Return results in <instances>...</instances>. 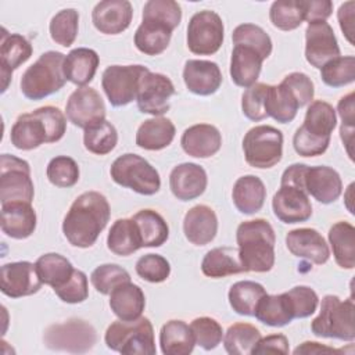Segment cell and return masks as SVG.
Listing matches in <instances>:
<instances>
[{
  "mask_svg": "<svg viewBox=\"0 0 355 355\" xmlns=\"http://www.w3.org/2000/svg\"><path fill=\"white\" fill-rule=\"evenodd\" d=\"M175 133L176 129L171 119L154 116L139 126L136 132V144L148 151H158L172 143Z\"/></svg>",
  "mask_w": 355,
  "mask_h": 355,
  "instance_id": "4dcf8cb0",
  "label": "cell"
},
{
  "mask_svg": "<svg viewBox=\"0 0 355 355\" xmlns=\"http://www.w3.org/2000/svg\"><path fill=\"white\" fill-rule=\"evenodd\" d=\"M186 239L194 245L211 243L218 232V218L215 211L204 204L190 208L183 219Z\"/></svg>",
  "mask_w": 355,
  "mask_h": 355,
  "instance_id": "cb8c5ba5",
  "label": "cell"
},
{
  "mask_svg": "<svg viewBox=\"0 0 355 355\" xmlns=\"http://www.w3.org/2000/svg\"><path fill=\"white\" fill-rule=\"evenodd\" d=\"M294 319H302L311 316L319 304L318 294L308 286H295L291 290L286 291Z\"/></svg>",
  "mask_w": 355,
  "mask_h": 355,
  "instance_id": "9f6ffc18",
  "label": "cell"
},
{
  "mask_svg": "<svg viewBox=\"0 0 355 355\" xmlns=\"http://www.w3.org/2000/svg\"><path fill=\"white\" fill-rule=\"evenodd\" d=\"M239 259L244 272H269L275 265V230L266 219L245 220L236 232Z\"/></svg>",
  "mask_w": 355,
  "mask_h": 355,
  "instance_id": "3957f363",
  "label": "cell"
},
{
  "mask_svg": "<svg viewBox=\"0 0 355 355\" xmlns=\"http://www.w3.org/2000/svg\"><path fill=\"white\" fill-rule=\"evenodd\" d=\"M272 208L276 218L284 223L305 222L312 215V204L309 196L290 184H280V189L273 196Z\"/></svg>",
  "mask_w": 355,
  "mask_h": 355,
  "instance_id": "e0dca14e",
  "label": "cell"
},
{
  "mask_svg": "<svg viewBox=\"0 0 355 355\" xmlns=\"http://www.w3.org/2000/svg\"><path fill=\"white\" fill-rule=\"evenodd\" d=\"M293 352L295 355H298V354H306V355H309V354H341V352H344V349H336L333 347H327V345H323L316 341H305L301 345H298Z\"/></svg>",
  "mask_w": 355,
  "mask_h": 355,
  "instance_id": "03108f58",
  "label": "cell"
},
{
  "mask_svg": "<svg viewBox=\"0 0 355 355\" xmlns=\"http://www.w3.org/2000/svg\"><path fill=\"white\" fill-rule=\"evenodd\" d=\"M233 44H243L257 50L263 60H266L272 53L270 36L258 25L241 24L234 28L232 33Z\"/></svg>",
  "mask_w": 355,
  "mask_h": 355,
  "instance_id": "c3c4849f",
  "label": "cell"
},
{
  "mask_svg": "<svg viewBox=\"0 0 355 355\" xmlns=\"http://www.w3.org/2000/svg\"><path fill=\"white\" fill-rule=\"evenodd\" d=\"M354 183H351L349 186H348V190H347V197H348V200L345 201V205H347V208H348V211L351 212V214H354V207H352V204H351V201H352V190H354Z\"/></svg>",
  "mask_w": 355,
  "mask_h": 355,
  "instance_id": "003e7915",
  "label": "cell"
},
{
  "mask_svg": "<svg viewBox=\"0 0 355 355\" xmlns=\"http://www.w3.org/2000/svg\"><path fill=\"white\" fill-rule=\"evenodd\" d=\"M304 11V21L308 24L326 21L333 12V3L330 0H301Z\"/></svg>",
  "mask_w": 355,
  "mask_h": 355,
  "instance_id": "6125c7cd",
  "label": "cell"
},
{
  "mask_svg": "<svg viewBox=\"0 0 355 355\" xmlns=\"http://www.w3.org/2000/svg\"><path fill=\"white\" fill-rule=\"evenodd\" d=\"M78 24L79 14L76 10L65 8L58 11L49 25L51 39L62 47H69L78 36Z\"/></svg>",
  "mask_w": 355,
  "mask_h": 355,
  "instance_id": "bcb514c9",
  "label": "cell"
},
{
  "mask_svg": "<svg viewBox=\"0 0 355 355\" xmlns=\"http://www.w3.org/2000/svg\"><path fill=\"white\" fill-rule=\"evenodd\" d=\"M54 293L64 302H68V304L83 302L89 297L87 276L85 275V272L75 269L69 280L64 283L61 287L54 288Z\"/></svg>",
  "mask_w": 355,
  "mask_h": 355,
  "instance_id": "6f0895ef",
  "label": "cell"
},
{
  "mask_svg": "<svg viewBox=\"0 0 355 355\" xmlns=\"http://www.w3.org/2000/svg\"><path fill=\"white\" fill-rule=\"evenodd\" d=\"M340 55V47L333 28L326 21L308 24L305 29V58L315 67L322 68L327 61Z\"/></svg>",
  "mask_w": 355,
  "mask_h": 355,
  "instance_id": "2e32d148",
  "label": "cell"
},
{
  "mask_svg": "<svg viewBox=\"0 0 355 355\" xmlns=\"http://www.w3.org/2000/svg\"><path fill=\"white\" fill-rule=\"evenodd\" d=\"M261 338L259 330L250 323H234L223 336V347L230 355H247Z\"/></svg>",
  "mask_w": 355,
  "mask_h": 355,
  "instance_id": "7bdbcfd3",
  "label": "cell"
},
{
  "mask_svg": "<svg viewBox=\"0 0 355 355\" xmlns=\"http://www.w3.org/2000/svg\"><path fill=\"white\" fill-rule=\"evenodd\" d=\"M201 270L207 277L212 279L244 272L239 259V251L233 247H216L209 250L202 258Z\"/></svg>",
  "mask_w": 355,
  "mask_h": 355,
  "instance_id": "d590c367",
  "label": "cell"
},
{
  "mask_svg": "<svg viewBox=\"0 0 355 355\" xmlns=\"http://www.w3.org/2000/svg\"><path fill=\"white\" fill-rule=\"evenodd\" d=\"M42 284L35 263L29 261L10 262L1 266L0 288L10 298L32 295L40 290Z\"/></svg>",
  "mask_w": 355,
  "mask_h": 355,
  "instance_id": "9a60e30c",
  "label": "cell"
},
{
  "mask_svg": "<svg viewBox=\"0 0 355 355\" xmlns=\"http://www.w3.org/2000/svg\"><path fill=\"white\" fill-rule=\"evenodd\" d=\"M329 243L336 263L343 269L355 266V227L345 220L334 223L329 230Z\"/></svg>",
  "mask_w": 355,
  "mask_h": 355,
  "instance_id": "836d02e7",
  "label": "cell"
},
{
  "mask_svg": "<svg viewBox=\"0 0 355 355\" xmlns=\"http://www.w3.org/2000/svg\"><path fill=\"white\" fill-rule=\"evenodd\" d=\"M35 196L29 164L10 154L0 157V202H32Z\"/></svg>",
  "mask_w": 355,
  "mask_h": 355,
  "instance_id": "9c48e42d",
  "label": "cell"
},
{
  "mask_svg": "<svg viewBox=\"0 0 355 355\" xmlns=\"http://www.w3.org/2000/svg\"><path fill=\"white\" fill-rule=\"evenodd\" d=\"M283 85H286L290 92L294 94V97L298 101L300 108L308 105L313 100L315 89L311 78L302 72H291L282 80Z\"/></svg>",
  "mask_w": 355,
  "mask_h": 355,
  "instance_id": "91938a15",
  "label": "cell"
},
{
  "mask_svg": "<svg viewBox=\"0 0 355 355\" xmlns=\"http://www.w3.org/2000/svg\"><path fill=\"white\" fill-rule=\"evenodd\" d=\"M222 18L211 10L196 12L187 25V47L193 54H215L223 43Z\"/></svg>",
  "mask_w": 355,
  "mask_h": 355,
  "instance_id": "8fae6325",
  "label": "cell"
},
{
  "mask_svg": "<svg viewBox=\"0 0 355 355\" xmlns=\"http://www.w3.org/2000/svg\"><path fill=\"white\" fill-rule=\"evenodd\" d=\"M100 58L98 54L86 47L71 50L64 60V73L67 80L78 86H86L93 80Z\"/></svg>",
  "mask_w": 355,
  "mask_h": 355,
  "instance_id": "f1b7e54d",
  "label": "cell"
},
{
  "mask_svg": "<svg viewBox=\"0 0 355 355\" xmlns=\"http://www.w3.org/2000/svg\"><path fill=\"white\" fill-rule=\"evenodd\" d=\"M110 349L125 355H154V329L148 318L112 322L104 336Z\"/></svg>",
  "mask_w": 355,
  "mask_h": 355,
  "instance_id": "5b68a950",
  "label": "cell"
},
{
  "mask_svg": "<svg viewBox=\"0 0 355 355\" xmlns=\"http://www.w3.org/2000/svg\"><path fill=\"white\" fill-rule=\"evenodd\" d=\"M254 316L263 324L272 327H282L288 324L293 319V309L286 293L265 294L257 304Z\"/></svg>",
  "mask_w": 355,
  "mask_h": 355,
  "instance_id": "e575fe53",
  "label": "cell"
},
{
  "mask_svg": "<svg viewBox=\"0 0 355 355\" xmlns=\"http://www.w3.org/2000/svg\"><path fill=\"white\" fill-rule=\"evenodd\" d=\"M180 146L183 151L191 157L208 158L220 150L222 135L214 125L197 123L183 132Z\"/></svg>",
  "mask_w": 355,
  "mask_h": 355,
  "instance_id": "603a6c76",
  "label": "cell"
},
{
  "mask_svg": "<svg viewBox=\"0 0 355 355\" xmlns=\"http://www.w3.org/2000/svg\"><path fill=\"white\" fill-rule=\"evenodd\" d=\"M112 180L143 196H153L161 187V179L157 169L137 154H123L118 157L111 168Z\"/></svg>",
  "mask_w": 355,
  "mask_h": 355,
  "instance_id": "52a82bcc",
  "label": "cell"
},
{
  "mask_svg": "<svg viewBox=\"0 0 355 355\" xmlns=\"http://www.w3.org/2000/svg\"><path fill=\"white\" fill-rule=\"evenodd\" d=\"M287 250L312 263L323 265L330 257V250L323 236L311 227H300L290 230L286 236Z\"/></svg>",
  "mask_w": 355,
  "mask_h": 355,
  "instance_id": "d6986e66",
  "label": "cell"
},
{
  "mask_svg": "<svg viewBox=\"0 0 355 355\" xmlns=\"http://www.w3.org/2000/svg\"><path fill=\"white\" fill-rule=\"evenodd\" d=\"M133 8L128 0H103L92 12L94 28L104 35H118L126 31L132 22Z\"/></svg>",
  "mask_w": 355,
  "mask_h": 355,
  "instance_id": "ac0fdd59",
  "label": "cell"
},
{
  "mask_svg": "<svg viewBox=\"0 0 355 355\" xmlns=\"http://www.w3.org/2000/svg\"><path fill=\"white\" fill-rule=\"evenodd\" d=\"M65 55L60 51L43 53L21 78V92L29 100H42L60 89L67 82L64 73Z\"/></svg>",
  "mask_w": 355,
  "mask_h": 355,
  "instance_id": "277c9868",
  "label": "cell"
},
{
  "mask_svg": "<svg viewBox=\"0 0 355 355\" xmlns=\"http://www.w3.org/2000/svg\"><path fill=\"white\" fill-rule=\"evenodd\" d=\"M35 266L42 283L51 286L53 290L67 283L75 270L72 263L65 257L55 252H49L39 257Z\"/></svg>",
  "mask_w": 355,
  "mask_h": 355,
  "instance_id": "60d3db41",
  "label": "cell"
},
{
  "mask_svg": "<svg viewBox=\"0 0 355 355\" xmlns=\"http://www.w3.org/2000/svg\"><path fill=\"white\" fill-rule=\"evenodd\" d=\"M83 143L87 151L97 155H105L115 148L118 143V132L111 122L104 119L85 129Z\"/></svg>",
  "mask_w": 355,
  "mask_h": 355,
  "instance_id": "ee69618b",
  "label": "cell"
},
{
  "mask_svg": "<svg viewBox=\"0 0 355 355\" xmlns=\"http://www.w3.org/2000/svg\"><path fill=\"white\" fill-rule=\"evenodd\" d=\"M110 215V204L101 193H82L64 218L62 233L73 247H92L107 226Z\"/></svg>",
  "mask_w": 355,
  "mask_h": 355,
  "instance_id": "6da1fadb",
  "label": "cell"
},
{
  "mask_svg": "<svg viewBox=\"0 0 355 355\" xmlns=\"http://www.w3.org/2000/svg\"><path fill=\"white\" fill-rule=\"evenodd\" d=\"M136 273L146 282L161 283L171 275L169 262L158 254H146L136 262Z\"/></svg>",
  "mask_w": 355,
  "mask_h": 355,
  "instance_id": "db71d44e",
  "label": "cell"
},
{
  "mask_svg": "<svg viewBox=\"0 0 355 355\" xmlns=\"http://www.w3.org/2000/svg\"><path fill=\"white\" fill-rule=\"evenodd\" d=\"M304 187L308 196L322 204L334 202L343 191L338 172L330 166H308L304 176Z\"/></svg>",
  "mask_w": 355,
  "mask_h": 355,
  "instance_id": "44dd1931",
  "label": "cell"
},
{
  "mask_svg": "<svg viewBox=\"0 0 355 355\" xmlns=\"http://www.w3.org/2000/svg\"><path fill=\"white\" fill-rule=\"evenodd\" d=\"M341 116V140L345 144L347 153L352 159V139H354V121H355V94L354 92L341 97L337 105Z\"/></svg>",
  "mask_w": 355,
  "mask_h": 355,
  "instance_id": "680465c9",
  "label": "cell"
},
{
  "mask_svg": "<svg viewBox=\"0 0 355 355\" xmlns=\"http://www.w3.org/2000/svg\"><path fill=\"white\" fill-rule=\"evenodd\" d=\"M266 294L262 284L252 280L234 283L229 290V304L232 309L243 316H254L258 301Z\"/></svg>",
  "mask_w": 355,
  "mask_h": 355,
  "instance_id": "b9f144b4",
  "label": "cell"
},
{
  "mask_svg": "<svg viewBox=\"0 0 355 355\" xmlns=\"http://www.w3.org/2000/svg\"><path fill=\"white\" fill-rule=\"evenodd\" d=\"M159 345L165 355H189L193 352L196 341L190 326L183 320H169L159 331Z\"/></svg>",
  "mask_w": 355,
  "mask_h": 355,
  "instance_id": "d6a6232c",
  "label": "cell"
},
{
  "mask_svg": "<svg viewBox=\"0 0 355 355\" xmlns=\"http://www.w3.org/2000/svg\"><path fill=\"white\" fill-rule=\"evenodd\" d=\"M269 85L266 83H255L250 86L241 97V110L243 114L254 121H262L268 118L266 111H265V100H266V92H268Z\"/></svg>",
  "mask_w": 355,
  "mask_h": 355,
  "instance_id": "11a10c76",
  "label": "cell"
},
{
  "mask_svg": "<svg viewBox=\"0 0 355 355\" xmlns=\"http://www.w3.org/2000/svg\"><path fill=\"white\" fill-rule=\"evenodd\" d=\"M144 306V293L132 282H125L110 293V308L121 320H135L140 318Z\"/></svg>",
  "mask_w": 355,
  "mask_h": 355,
  "instance_id": "83f0119b",
  "label": "cell"
},
{
  "mask_svg": "<svg viewBox=\"0 0 355 355\" xmlns=\"http://www.w3.org/2000/svg\"><path fill=\"white\" fill-rule=\"evenodd\" d=\"M288 338L284 334H270L259 338L257 345L252 348V355L261 354H288Z\"/></svg>",
  "mask_w": 355,
  "mask_h": 355,
  "instance_id": "be15d7a7",
  "label": "cell"
},
{
  "mask_svg": "<svg viewBox=\"0 0 355 355\" xmlns=\"http://www.w3.org/2000/svg\"><path fill=\"white\" fill-rule=\"evenodd\" d=\"M32 46L26 37L18 33H7L3 29L1 44H0V65H1V78H3V89L7 90L8 80L19 65L28 61L32 55Z\"/></svg>",
  "mask_w": 355,
  "mask_h": 355,
  "instance_id": "484cf974",
  "label": "cell"
},
{
  "mask_svg": "<svg viewBox=\"0 0 355 355\" xmlns=\"http://www.w3.org/2000/svg\"><path fill=\"white\" fill-rule=\"evenodd\" d=\"M236 208L245 215H252L263 207L266 189L263 182L254 175H245L236 180L232 191Z\"/></svg>",
  "mask_w": 355,
  "mask_h": 355,
  "instance_id": "f546056e",
  "label": "cell"
},
{
  "mask_svg": "<svg viewBox=\"0 0 355 355\" xmlns=\"http://www.w3.org/2000/svg\"><path fill=\"white\" fill-rule=\"evenodd\" d=\"M90 282L96 291L100 294H110L116 286L130 282V275L126 269H123L119 265L115 263H104L97 266L92 275H90Z\"/></svg>",
  "mask_w": 355,
  "mask_h": 355,
  "instance_id": "f907efd6",
  "label": "cell"
},
{
  "mask_svg": "<svg viewBox=\"0 0 355 355\" xmlns=\"http://www.w3.org/2000/svg\"><path fill=\"white\" fill-rule=\"evenodd\" d=\"M175 94L172 80L164 75L151 72L150 69L141 76L137 87V108L154 116H161L169 111V98Z\"/></svg>",
  "mask_w": 355,
  "mask_h": 355,
  "instance_id": "4fadbf2b",
  "label": "cell"
},
{
  "mask_svg": "<svg viewBox=\"0 0 355 355\" xmlns=\"http://www.w3.org/2000/svg\"><path fill=\"white\" fill-rule=\"evenodd\" d=\"M172 32L171 28L158 21L143 18L135 32L133 42L139 51L147 55H158L169 46Z\"/></svg>",
  "mask_w": 355,
  "mask_h": 355,
  "instance_id": "1f68e13d",
  "label": "cell"
},
{
  "mask_svg": "<svg viewBox=\"0 0 355 355\" xmlns=\"http://www.w3.org/2000/svg\"><path fill=\"white\" fill-rule=\"evenodd\" d=\"M141 247H161L169 236V227L165 219L153 209H141L133 215Z\"/></svg>",
  "mask_w": 355,
  "mask_h": 355,
  "instance_id": "f35d334b",
  "label": "cell"
},
{
  "mask_svg": "<svg viewBox=\"0 0 355 355\" xmlns=\"http://www.w3.org/2000/svg\"><path fill=\"white\" fill-rule=\"evenodd\" d=\"M243 151L250 166L272 168L283 155V133L269 125L254 126L243 139Z\"/></svg>",
  "mask_w": 355,
  "mask_h": 355,
  "instance_id": "ba28073f",
  "label": "cell"
},
{
  "mask_svg": "<svg viewBox=\"0 0 355 355\" xmlns=\"http://www.w3.org/2000/svg\"><path fill=\"white\" fill-rule=\"evenodd\" d=\"M336 125L337 116L333 105L323 100H316L309 103L304 123L300 128L315 137L330 139Z\"/></svg>",
  "mask_w": 355,
  "mask_h": 355,
  "instance_id": "8d00e7d4",
  "label": "cell"
},
{
  "mask_svg": "<svg viewBox=\"0 0 355 355\" xmlns=\"http://www.w3.org/2000/svg\"><path fill=\"white\" fill-rule=\"evenodd\" d=\"M148 71L144 65H111L101 76L103 90L114 107H122L136 100L141 76Z\"/></svg>",
  "mask_w": 355,
  "mask_h": 355,
  "instance_id": "7c38bea8",
  "label": "cell"
},
{
  "mask_svg": "<svg viewBox=\"0 0 355 355\" xmlns=\"http://www.w3.org/2000/svg\"><path fill=\"white\" fill-rule=\"evenodd\" d=\"M354 8H355V3L349 0L341 4L337 12L340 28L351 44L355 43L354 42Z\"/></svg>",
  "mask_w": 355,
  "mask_h": 355,
  "instance_id": "e7e4bbea",
  "label": "cell"
},
{
  "mask_svg": "<svg viewBox=\"0 0 355 355\" xmlns=\"http://www.w3.org/2000/svg\"><path fill=\"white\" fill-rule=\"evenodd\" d=\"M269 18L275 28L280 31H294L304 21L301 0H277L272 3Z\"/></svg>",
  "mask_w": 355,
  "mask_h": 355,
  "instance_id": "7dc6e473",
  "label": "cell"
},
{
  "mask_svg": "<svg viewBox=\"0 0 355 355\" xmlns=\"http://www.w3.org/2000/svg\"><path fill=\"white\" fill-rule=\"evenodd\" d=\"M47 348L72 354H83L93 348L97 340L96 329L86 320L71 319L46 329L43 336Z\"/></svg>",
  "mask_w": 355,
  "mask_h": 355,
  "instance_id": "30bf717a",
  "label": "cell"
},
{
  "mask_svg": "<svg viewBox=\"0 0 355 355\" xmlns=\"http://www.w3.org/2000/svg\"><path fill=\"white\" fill-rule=\"evenodd\" d=\"M298 108L297 98L286 85H269L265 100L268 116H272L280 123H287L295 118Z\"/></svg>",
  "mask_w": 355,
  "mask_h": 355,
  "instance_id": "74e56055",
  "label": "cell"
},
{
  "mask_svg": "<svg viewBox=\"0 0 355 355\" xmlns=\"http://www.w3.org/2000/svg\"><path fill=\"white\" fill-rule=\"evenodd\" d=\"M36 229V212L29 202L1 204V230L11 239L22 240Z\"/></svg>",
  "mask_w": 355,
  "mask_h": 355,
  "instance_id": "d4e9b609",
  "label": "cell"
},
{
  "mask_svg": "<svg viewBox=\"0 0 355 355\" xmlns=\"http://www.w3.org/2000/svg\"><path fill=\"white\" fill-rule=\"evenodd\" d=\"M107 247L111 252L121 257H128L141 248L140 236L133 219H116L107 236Z\"/></svg>",
  "mask_w": 355,
  "mask_h": 355,
  "instance_id": "ab89813d",
  "label": "cell"
},
{
  "mask_svg": "<svg viewBox=\"0 0 355 355\" xmlns=\"http://www.w3.org/2000/svg\"><path fill=\"white\" fill-rule=\"evenodd\" d=\"M67 118L75 126L86 129L105 119V105L93 87L82 86L71 93L65 105Z\"/></svg>",
  "mask_w": 355,
  "mask_h": 355,
  "instance_id": "5bb4252c",
  "label": "cell"
},
{
  "mask_svg": "<svg viewBox=\"0 0 355 355\" xmlns=\"http://www.w3.org/2000/svg\"><path fill=\"white\" fill-rule=\"evenodd\" d=\"M46 175L49 182L57 187H72L79 180V166L73 158L58 155L49 162Z\"/></svg>",
  "mask_w": 355,
  "mask_h": 355,
  "instance_id": "681fc988",
  "label": "cell"
},
{
  "mask_svg": "<svg viewBox=\"0 0 355 355\" xmlns=\"http://www.w3.org/2000/svg\"><path fill=\"white\" fill-rule=\"evenodd\" d=\"M208 178L202 166L193 162L176 165L169 175L172 194L180 201H190L200 197L207 189Z\"/></svg>",
  "mask_w": 355,
  "mask_h": 355,
  "instance_id": "ffe728a7",
  "label": "cell"
},
{
  "mask_svg": "<svg viewBox=\"0 0 355 355\" xmlns=\"http://www.w3.org/2000/svg\"><path fill=\"white\" fill-rule=\"evenodd\" d=\"M263 58L261 54L243 44H234L230 58V76L234 85L248 89L257 83L262 68Z\"/></svg>",
  "mask_w": 355,
  "mask_h": 355,
  "instance_id": "4316f807",
  "label": "cell"
},
{
  "mask_svg": "<svg viewBox=\"0 0 355 355\" xmlns=\"http://www.w3.org/2000/svg\"><path fill=\"white\" fill-rule=\"evenodd\" d=\"M143 18L158 21L173 31L180 24L182 10L173 0H148L143 7Z\"/></svg>",
  "mask_w": 355,
  "mask_h": 355,
  "instance_id": "f5cc1de1",
  "label": "cell"
},
{
  "mask_svg": "<svg viewBox=\"0 0 355 355\" xmlns=\"http://www.w3.org/2000/svg\"><path fill=\"white\" fill-rule=\"evenodd\" d=\"M190 329L193 331L196 344L204 348L205 351H211L216 348L223 338L222 326L219 324L218 320L209 316L196 318L190 323Z\"/></svg>",
  "mask_w": 355,
  "mask_h": 355,
  "instance_id": "816d5d0a",
  "label": "cell"
},
{
  "mask_svg": "<svg viewBox=\"0 0 355 355\" xmlns=\"http://www.w3.org/2000/svg\"><path fill=\"white\" fill-rule=\"evenodd\" d=\"M67 118L53 105L22 114L11 128L10 140L18 150H33L44 143H55L65 135Z\"/></svg>",
  "mask_w": 355,
  "mask_h": 355,
  "instance_id": "7a4b0ae2",
  "label": "cell"
},
{
  "mask_svg": "<svg viewBox=\"0 0 355 355\" xmlns=\"http://www.w3.org/2000/svg\"><path fill=\"white\" fill-rule=\"evenodd\" d=\"M186 87L198 96H211L222 85V72L216 62L207 60H187L183 68Z\"/></svg>",
  "mask_w": 355,
  "mask_h": 355,
  "instance_id": "7402d4cb",
  "label": "cell"
},
{
  "mask_svg": "<svg viewBox=\"0 0 355 355\" xmlns=\"http://www.w3.org/2000/svg\"><path fill=\"white\" fill-rule=\"evenodd\" d=\"M354 311L355 304L352 298L341 301L337 295L327 294L322 298L319 315L312 320L311 330L318 337L354 341Z\"/></svg>",
  "mask_w": 355,
  "mask_h": 355,
  "instance_id": "8992f818",
  "label": "cell"
},
{
  "mask_svg": "<svg viewBox=\"0 0 355 355\" xmlns=\"http://www.w3.org/2000/svg\"><path fill=\"white\" fill-rule=\"evenodd\" d=\"M330 144V139H319L298 128L293 136V147L301 157L322 155Z\"/></svg>",
  "mask_w": 355,
  "mask_h": 355,
  "instance_id": "94428289",
  "label": "cell"
},
{
  "mask_svg": "<svg viewBox=\"0 0 355 355\" xmlns=\"http://www.w3.org/2000/svg\"><path fill=\"white\" fill-rule=\"evenodd\" d=\"M322 80L330 87H343L355 80V57H336L320 68Z\"/></svg>",
  "mask_w": 355,
  "mask_h": 355,
  "instance_id": "f6af8a7d",
  "label": "cell"
}]
</instances>
